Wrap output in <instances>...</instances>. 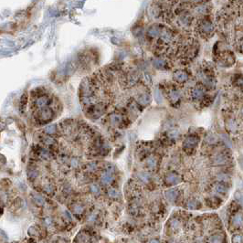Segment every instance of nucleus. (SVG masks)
<instances>
[{
  "label": "nucleus",
  "mask_w": 243,
  "mask_h": 243,
  "mask_svg": "<svg viewBox=\"0 0 243 243\" xmlns=\"http://www.w3.org/2000/svg\"><path fill=\"white\" fill-rule=\"evenodd\" d=\"M110 152L109 144L103 138H95L89 147V154L91 157L95 156H104L108 155Z\"/></svg>",
  "instance_id": "1"
},
{
  "label": "nucleus",
  "mask_w": 243,
  "mask_h": 243,
  "mask_svg": "<svg viewBox=\"0 0 243 243\" xmlns=\"http://www.w3.org/2000/svg\"><path fill=\"white\" fill-rule=\"evenodd\" d=\"M107 108H108V104L105 101L97 102L95 104L85 107L84 108V113L90 119L97 120L106 113Z\"/></svg>",
  "instance_id": "2"
},
{
  "label": "nucleus",
  "mask_w": 243,
  "mask_h": 243,
  "mask_svg": "<svg viewBox=\"0 0 243 243\" xmlns=\"http://www.w3.org/2000/svg\"><path fill=\"white\" fill-rule=\"evenodd\" d=\"M140 81V77L137 71H127L122 74L121 77V84L124 88H132L135 86Z\"/></svg>",
  "instance_id": "3"
},
{
  "label": "nucleus",
  "mask_w": 243,
  "mask_h": 243,
  "mask_svg": "<svg viewBox=\"0 0 243 243\" xmlns=\"http://www.w3.org/2000/svg\"><path fill=\"white\" fill-rule=\"evenodd\" d=\"M126 122H127L126 114H124L121 111H114L108 115V123L111 126H113V127L123 128Z\"/></svg>",
  "instance_id": "4"
},
{
  "label": "nucleus",
  "mask_w": 243,
  "mask_h": 243,
  "mask_svg": "<svg viewBox=\"0 0 243 243\" xmlns=\"http://www.w3.org/2000/svg\"><path fill=\"white\" fill-rule=\"evenodd\" d=\"M115 174H116V169L114 166L108 165L107 166H104L103 170L101 171V182L106 186L111 185L115 179Z\"/></svg>",
  "instance_id": "5"
},
{
  "label": "nucleus",
  "mask_w": 243,
  "mask_h": 243,
  "mask_svg": "<svg viewBox=\"0 0 243 243\" xmlns=\"http://www.w3.org/2000/svg\"><path fill=\"white\" fill-rule=\"evenodd\" d=\"M35 118L39 124H48L50 121H52V119L54 118V111L52 109L49 108V107L36 111Z\"/></svg>",
  "instance_id": "6"
},
{
  "label": "nucleus",
  "mask_w": 243,
  "mask_h": 243,
  "mask_svg": "<svg viewBox=\"0 0 243 243\" xmlns=\"http://www.w3.org/2000/svg\"><path fill=\"white\" fill-rule=\"evenodd\" d=\"M49 103L50 99L48 95L43 94V93H38V94H36L33 101H32V107L35 111H39L47 108Z\"/></svg>",
  "instance_id": "7"
},
{
  "label": "nucleus",
  "mask_w": 243,
  "mask_h": 243,
  "mask_svg": "<svg viewBox=\"0 0 243 243\" xmlns=\"http://www.w3.org/2000/svg\"><path fill=\"white\" fill-rule=\"evenodd\" d=\"M164 90H165L166 99L169 101V102L172 105L175 106L177 103H179L181 95H180V92L178 91V90H176V89L173 88V87H167V86L164 88Z\"/></svg>",
  "instance_id": "8"
},
{
  "label": "nucleus",
  "mask_w": 243,
  "mask_h": 243,
  "mask_svg": "<svg viewBox=\"0 0 243 243\" xmlns=\"http://www.w3.org/2000/svg\"><path fill=\"white\" fill-rule=\"evenodd\" d=\"M34 152L36 154V156H38L40 160H46L49 161L50 159H52L54 156L53 151L49 148H47L43 146H37L34 149Z\"/></svg>",
  "instance_id": "9"
},
{
  "label": "nucleus",
  "mask_w": 243,
  "mask_h": 243,
  "mask_svg": "<svg viewBox=\"0 0 243 243\" xmlns=\"http://www.w3.org/2000/svg\"><path fill=\"white\" fill-rule=\"evenodd\" d=\"M198 143H199V138L198 136H196V135H190V136L186 137L184 140L183 149L188 154H189L195 150V148L198 146Z\"/></svg>",
  "instance_id": "10"
},
{
  "label": "nucleus",
  "mask_w": 243,
  "mask_h": 243,
  "mask_svg": "<svg viewBox=\"0 0 243 243\" xmlns=\"http://www.w3.org/2000/svg\"><path fill=\"white\" fill-rule=\"evenodd\" d=\"M104 166L102 167L101 163L99 161H91L87 163L85 166H83V171L85 172L87 175H94L96 173L103 170Z\"/></svg>",
  "instance_id": "11"
},
{
  "label": "nucleus",
  "mask_w": 243,
  "mask_h": 243,
  "mask_svg": "<svg viewBox=\"0 0 243 243\" xmlns=\"http://www.w3.org/2000/svg\"><path fill=\"white\" fill-rule=\"evenodd\" d=\"M40 144L47 148H49L51 150H53V148L58 146V142L55 138L48 134H42L39 137Z\"/></svg>",
  "instance_id": "12"
},
{
  "label": "nucleus",
  "mask_w": 243,
  "mask_h": 243,
  "mask_svg": "<svg viewBox=\"0 0 243 243\" xmlns=\"http://www.w3.org/2000/svg\"><path fill=\"white\" fill-rule=\"evenodd\" d=\"M144 165L148 170L150 171H156L159 165V158H158L156 155L151 154L150 156H148L146 159H144Z\"/></svg>",
  "instance_id": "13"
},
{
  "label": "nucleus",
  "mask_w": 243,
  "mask_h": 243,
  "mask_svg": "<svg viewBox=\"0 0 243 243\" xmlns=\"http://www.w3.org/2000/svg\"><path fill=\"white\" fill-rule=\"evenodd\" d=\"M153 66L157 69L164 71L169 69V61L166 57H157L152 60Z\"/></svg>",
  "instance_id": "14"
},
{
  "label": "nucleus",
  "mask_w": 243,
  "mask_h": 243,
  "mask_svg": "<svg viewBox=\"0 0 243 243\" xmlns=\"http://www.w3.org/2000/svg\"><path fill=\"white\" fill-rule=\"evenodd\" d=\"M165 182L169 186H174L181 182V177L178 174H176L175 172H170L166 174L165 177Z\"/></svg>",
  "instance_id": "15"
},
{
  "label": "nucleus",
  "mask_w": 243,
  "mask_h": 243,
  "mask_svg": "<svg viewBox=\"0 0 243 243\" xmlns=\"http://www.w3.org/2000/svg\"><path fill=\"white\" fill-rule=\"evenodd\" d=\"M135 101H137V103L139 105L146 106V105H148L149 103H150L151 96H150V94H149L148 91H146V92L144 91V92L139 93V94L136 96V98H135Z\"/></svg>",
  "instance_id": "16"
},
{
  "label": "nucleus",
  "mask_w": 243,
  "mask_h": 243,
  "mask_svg": "<svg viewBox=\"0 0 243 243\" xmlns=\"http://www.w3.org/2000/svg\"><path fill=\"white\" fill-rule=\"evenodd\" d=\"M173 80L177 83H185L188 80V74L185 71H176L173 73Z\"/></svg>",
  "instance_id": "17"
},
{
  "label": "nucleus",
  "mask_w": 243,
  "mask_h": 243,
  "mask_svg": "<svg viewBox=\"0 0 243 243\" xmlns=\"http://www.w3.org/2000/svg\"><path fill=\"white\" fill-rule=\"evenodd\" d=\"M213 29V25L208 20H203L199 25V30L204 35H209Z\"/></svg>",
  "instance_id": "18"
},
{
  "label": "nucleus",
  "mask_w": 243,
  "mask_h": 243,
  "mask_svg": "<svg viewBox=\"0 0 243 243\" xmlns=\"http://www.w3.org/2000/svg\"><path fill=\"white\" fill-rule=\"evenodd\" d=\"M162 26L161 25H153L148 29L147 30V36L150 37V38H156V37H159L160 33L162 31Z\"/></svg>",
  "instance_id": "19"
},
{
  "label": "nucleus",
  "mask_w": 243,
  "mask_h": 243,
  "mask_svg": "<svg viewBox=\"0 0 243 243\" xmlns=\"http://www.w3.org/2000/svg\"><path fill=\"white\" fill-rule=\"evenodd\" d=\"M190 96L193 101H200L204 97V91L200 87H195L190 91Z\"/></svg>",
  "instance_id": "20"
},
{
  "label": "nucleus",
  "mask_w": 243,
  "mask_h": 243,
  "mask_svg": "<svg viewBox=\"0 0 243 243\" xmlns=\"http://www.w3.org/2000/svg\"><path fill=\"white\" fill-rule=\"evenodd\" d=\"M192 21V17L188 13H180L178 17V23L181 26H189Z\"/></svg>",
  "instance_id": "21"
},
{
  "label": "nucleus",
  "mask_w": 243,
  "mask_h": 243,
  "mask_svg": "<svg viewBox=\"0 0 243 243\" xmlns=\"http://www.w3.org/2000/svg\"><path fill=\"white\" fill-rule=\"evenodd\" d=\"M178 197V190L172 188L166 191V198L169 200V201H175V200Z\"/></svg>",
  "instance_id": "22"
},
{
  "label": "nucleus",
  "mask_w": 243,
  "mask_h": 243,
  "mask_svg": "<svg viewBox=\"0 0 243 243\" xmlns=\"http://www.w3.org/2000/svg\"><path fill=\"white\" fill-rule=\"evenodd\" d=\"M57 131H58V126L56 124H49L48 126H46V127L43 129L44 134H48V135L55 134L56 133H57Z\"/></svg>",
  "instance_id": "23"
},
{
  "label": "nucleus",
  "mask_w": 243,
  "mask_h": 243,
  "mask_svg": "<svg viewBox=\"0 0 243 243\" xmlns=\"http://www.w3.org/2000/svg\"><path fill=\"white\" fill-rule=\"evenodd\" d=\"M38 175H39V171L34 166H30L29 169H27V177H29V178L35 179L37 178Z\"/></svg>",
  "instance_id": "24"
},
{
  "label": "nucleus",
  "mask_w": 243,
  "mask_h": 243,
  "mask_svg": "<svg viewBox=\"0 0 243 243\" xmlns=\"http://www.w3.org/2000/svg\"><path fill=\"white\" fill-rule=\"evenodd\" d=\"M72 211L74 212V214L81 215L84 212V206L82 204H80V203L74 204L73 207H72Z\"/></svg>",
  "instance_id": "25"
},
{
  "label": "nucleus",
  "mask_w": 243,
  "mask_h": 243,
  "mask_svg": "<svg viewBox=\"0 0 243 243\" xmlns=\"http://www.w3.org/2000/svg\"><path fill=\"white\" fill-rule=\"evenodd\" d=\"M43 189L44 191L49 195H51L54 193L55 191V186H53V184H51L50 182H49V183H46L43 186Z\"/></svg>",
  "instance_id": "26"
},
{
  "label": "nucleus",
  "mask_w": 243,
  "mask_h": 243,
  "mask_svg": "<svg viewBox=\"0 0 243 243\" xmlns=\"http://www.w3.org/2000/svg\"><path fill=\"white\" fill-rule=\"evenodd\" d=\"M227 162V158L223 155H218L214 158V163L216 165H223Z\"/></svg>",
  "instance_id": "27"
},
{
  "label": "nucleus",
  "mask_w": 243,
  "mask_h": 243,
  "mask_svg": "<svg viewBox=\"0 0 243 243\" xmlns=\"http://www.w3.org/2000/svg\"><path fill=\"white\" fill-rule=\"evenodd\" d=\"M33 199H34L35 203L38 206H43L44 203H45V200H44L43 197L40 196V195H39V194H35L33 196Z\"/></svg>",
  "instance_id": "28"
},
{
  "label": "nucleus",
  "mask_w": 243,
  "mask_h": 243,
  "mask_svg": "<svg viewBox=\"0 0 243 243\" xmlns=\"http://www.w3.org/2000/svg\"><path fill=\"white\" fill-rule=\"evenodd\" d=\"M223 237L221 235H213L208 239V243H221Z\"/></svg>",
  "instance_id": "29"
},
{
  "label": "nucleus",
  "mask_w": 243,
  "mask_h": 243,
  "mask_svg": "<svg viewBox=\"0 0 243 243\" xmlns=\"http://www.w3.org/2000/svg\"><path fill=\"white\" fill-rule=\"evenodd\" d=\"M108 196L111 198H117L120 197V193L117 189L115 188H109L108 189Z\"/></svg>",
  "instance_id": "30"
},
{
  "label": "nucleus",
  "mask_w": 243,
  "mask_h": 243,
  "mask_svg": "<svg viewBox=\"0 0 243 243\" xmlns=\"http://www.w3.org/2000/svg\"><path fill=\"white\" fill-rule=\"evenodd\" d=\"M78 238H79V240H80L79 243H87L90 240V236H89L87 233H80Z\"/></svg>",
  "instance_id": "31"
},
{
  "label": "nucleus",
  "mask_w": 243,
  "mask_h": 243,
  "mask_svg": "<svg viewBox=\"0 0 243 243\" xmlns=\"http://www.w3.org/2000/svg\"><path fill=\"white\" fill-rule=\"evenodd\" d=\"M214 188H215V190H216L218 193L224 194V193L227 192V188L223 184H216V185H215V186H214Z\"/></svg>",
  "instance_id": "32"
},
{
  "label": "nucleus",
  "mask_w": 243,
  "mask_h": 243,
  "mask_svg": "<svg viewBox=\"0 0 243 243\" xmlns=\"http://www.w3.org/2000/svg\"><path fill=\"white\" fill-rule=\"evenodd\" d=\"M90 189L91 191V193L94 195H99L101 193V188L97 184H91L90 186Z\"/></svg>",
  "instance_id": "33"
},
{
  "label": "nucleus",
  "mask_w": 243,
  "mask_h": 243,
  "mask_svg": "<svg viewBox=\"0 0 243 243\" xmlns=\"http://www.w3.org/2000/svg\"><path fill=\"white\" fill-rule=\"evenodd\" d=\"M138 176H139L140 180L143 181L144 183H147V182H148L149 180H150V176H149V175H148V174H146V173H144V172L139 173Z\"/></svg>",
  "instance_id": "34"
},
{
  "label": "nucleus",
  "mask_w": 243,
  "mask_h": 243,
  "mask_svg": "<svg viewBox=\"0 0 243 243\" xmlns=\"http://www.w3.org/2000/svg\"><path fill=\"white\" fill-rule=\"evenodd\" d=\"M233 222H234V224H235V225H237V226L241 225V224L243 223V218H242L241 215H240V214L236 215L235 218H234V221H233Z\"/></svg>",
  "instance_id": "35"
},
{
  "label": "nucleus",
  "mask_w": 243,
  "mask_h": 243,
  "mask_svg": "<svg viewBox=\"0 0 243 243\" xmlns=\"http://www.w3.org/2000/svg\"><path fill=\"white\" fill-rule=\"evenodd\" d=\"M198 201H196V200H190V201L188 203V207L191 209L198 208Z\"/></svg>",
  "instance_id": "36"
},
{
  "label": "nucleus",
  "mask_w": 243,
  "mask_h": 243,
  "mask_svg": "<svg viewBox=\"0 0 243 243\" xmlns=\"http://www.w3.org/2000/svg\"><path fill=\"white\" fill-rule=\"evenodd\" d=\"M242 241V237L240 235H236L232 238V242L233 243H240Z\"/></svg>",
  "instance_id": "37"
},
{
  "label": "nucleus",
  "mask_w": 243,
  "mask_h": 243,
  "mask_svg": "<svg viewBox=\"0 0 243 243\" xmlns=\"http://www.w3.org/2000/svg\"><path fill=\"white\" fill-rule=\"evenodd\" d=\"M236 84L238 86H240V87H243V78L238 79V81H236Z\"/></svg>",
  "instance_id": "38"
},
{
  "label": "nucleus",
  "mask_w": 243,
  "mask_h": 243,
  "mask_svg": "<svg viewBox=\"0 0 243 243\" xmlns=\"http://www.w3.org/2000/svg\"><path fill=\"white\" fill-rule=\"evenodd\" d=\"M150 243H159V242H158L157 240H151Z\"/></svg>",
  "instance_id": "39"
}]
</instances>
